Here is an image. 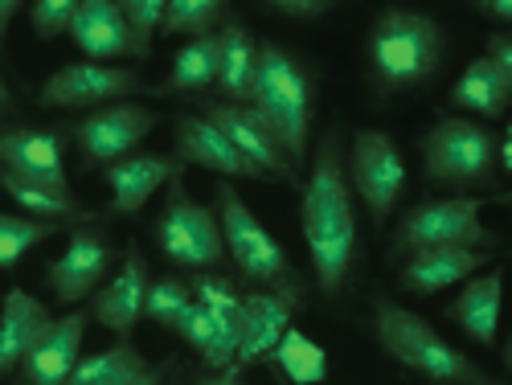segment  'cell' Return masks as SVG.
<instances>
[{"instance_id": "4316f807", "label": "cell", "mask_w": 512, "mask_h": 385, "mask_svg": "<svg viewBox=\"0 0 512 385\" xmlns=\"http://www.w3.org/2000/svg\"><path fill=\"white\" fill-rule=\"evenodd\" d=\"M0 189L13 197V205L33 222H62V226H87V222H99L103 213L99 209H87L74 193H54L46 185H33V181H21L13 173L0 168Z\"/></svg>"}, {"instance_id": "d590c367", "label": "cell", "mask_w": 512, "mask_h": 385, "mask_svg": "<svg viewBox=\"0 0 512 385\" xmlns=\"http://www.w3.org/2000/svg\"><path fill=\"white\" fill-rule=\"evenodd\" d=\"M78 13V0H33L29 5V25L37 41H54L70 33V21Z\"/></svg>"}, {"instance_id": "ba28073f", "label": "cell", "mask_w": 512, "mask_h": 385, "mask_svg": "<svg viewBox=\"0 0 512 385\" xmlns=\"http://www.w3.org/2000/svg\"><path fill=\"white\" fill-rule=\"evenodd\" d=\"M152 242L173 267L181 271H218L226 259L222 246V226H218V209L201 205L189 189L185 177L168 181L164 205L152 222Z\"/></svg>"}, {"instance_id": "ab89813d", "label": "cell", "mask_w": 512, "mask_h": 385, "mask_svg": "<svg viewBox=\"0 0 512 385\" xmlns=\"http://www.w3.org/2000/svg\"><path fill=\"white\" fill-rule=\"evenodd\" d=\"M480 17H492L496 25H508L512 21V0H476L472 5Z\"/></svg>"}, {"instance_id": "603a6c76", "label": "cell", "mask_w": 512, "mask_h": 385, "mask_svg": "<svg viewBox=\"0 0 512 385\" xmlns=\"http://www.w3.org/2000/svg\"><path fill=\"white\" fill-rule=\"evenodd\" d=\"M254 74H259V37L230 9L218 25V99L222 103H250Z\"/></svg>"}, {"instance_id": "484cf974", "label": "cell", "mask_w": 512, "mask_h": 385, "mask_svg": "<svg viewBox=\"0 0 512 385\" xmlns=\"http://www.w3.org/2000/svg\"><path fill=\"white\" fill-rule=\"evenodd\" d=\"M209 87H218V33L193 37L173 54V66L160 82H152L148 95L156 99H201Z\"/></svg>"}, {"instance_id": "b9f144b4", "label": "cell", "mask_w": 512, "mask_h": 385, "mask_svg": "<svg viewBox=\"0 0 512 385\" xmlns=\"http://www.w3.org/2000/svg\"><path fill=\"white\" fill-rule=\"evenodd\" d=\"M13 107H17V99H13V91H9L5 74H0V119H5V115H13Z\"/></svg>"}, {"instance_id": "e575fe53", "label": "cell", "mask_w": 512, "mask_h": 385, "mask_svg": "<svg viewBox=\"0 0 512 385\" xmlns=\"http://www.w3.org/2000/svg\"><path fill=\"white\" fill-rule=\"evenodd\" d=\"M119 13L132 33V50H136V66L152 62V41L160 37L164 25V0H119Z\"/></svg>"}, {"instance_id": "7c38bea8", "label": "cell", "mask_w": 512, "mask_h": 385, "mask_svg": "<svg viewBox=\"0 0 512 385\" xmlns=\"http://www.w3.org/2000/svg\"><path fill=\"white\" fill-rule=\"evenodd\" d=\"M193 103H197V115L218 127V132L234 144V152L259 168V173L271 185H287V189H300L304 185V177L291 168L279 136L271 132V123L259 111H254L250 103H222V99H209V95H201Z\"/></svg>"}, {"instance_id": "277c9868", "label": "cell", "mask_w": 512, "mask_h": 385, "mask_svg": "<svg viewBox=\"0 0 512 385\" xmlns=\"http://www.w3.org/2000/svg\"><path fill=\"white\" fill-rule=\"evenodd\" d=\"M373 340L390 361L418 373L426 385H500L488 369L459 353L431 320L402 308L390 295H373Z\"/></svg>"}, {"instance_id": "83f0119b", "label": "cell", "mask_w": 512, "mask_h": 385, "mask_svg": "<svg viewBox=\"0 0 512 385\" xmlns=\"http://www.w3.org/2000/svg\"><path fill=\"white\" fill-rule=\"evenodd\" d=\"M185 345L197 353V361L209 369V373H222V369H230L234 365V353H238V332L226 324V320H218L213 312H205L201 304H193L181 320H177V328H173Z\"/></svg>"}, {"instance_id": "ffe728a7", "label": "cell", "mask_w": 512, "mask_h": 385, "mask_svg": "<svg viewBox=\"0 0 512 385\" xmlns=\"http://www.w3.org/2000/svg\"><path fill=\"white\" fill-rule=\"evenodd\" d=\"M291 316H295V304L283 299L279 291H263V287L242 291V328H238L234 369H250V365L271 361L275 345L291 328Z\"/></svg>"}, {"instance_id": "f35d334b", "label": "cell", "mask_w": 512, "mask_h": 385, "mask_svg": "<svg viewBox=\"0 0 512 385\" xmlns=\"http://www.w3.org/2000/svg\"><path fill=\"white\" fill-rule=\"evenodd\" d=\"M173 369H177V361H160V365H148V369H140L136 377H127L119 385H164Z\"/></svg>"}, {"instance_id": "7a4b0ae2", "label": "cell", "mask_w": 512, "mask_h": 385, "mask_svg": "<svg viewBox=\"0 0 512 385\" xmlns=\"http://www.w3.org/2000/svg\"><path fill=\"white\" fill-rule=\"evenodd\" d=\"M365 54L377 95H402L439 74L447 58V37L426 9L386 5L369 25Z\"/></svg>"}, {"instance_id": "9c48e42d", "label": "cell", "mask_w": 512, "mask_h": 385, "mask_svg": "<svg viewBox=\"0 0 512 385\" xmlns=\"http://www.w3.org/2000/svg\"><path fill=\"white\" fill-rule=\"evenodd\" d=\"M156 123L160 115L152 107L127 99V103H111L78 119H66L62 132H66V144H74L78 152L82 173H99V168H111L115 160L140 152V144L156 132Z\"/></svg>"}, {"instance_id": "3957f363", "label": "cell", "mask_w": 512, "mask_h": 385, "mask_svg": "<svg viewBox=\"0 0 512 385\" xmlns=\"http://www.w3.org/2000/svg\"><path fill=\"white\" fill-rule=\"evenodd\" d=\"M250 107L279 136L295 173L312 156V115H316V70L279 41H259V74H254Z\"/></svg>"}, {"instance_id": "f1b7e54d", "label": "cell", "mask_w": 512, "mask_h": 385, "mask_svg": "<svg viewBox=\"0 0 512 385\" xmlns=\"http://www.w3.org/2000/svg\"><path fill=\"white\" fill-rule=\"evenodd\" d=\"M271 361L287 377V385H324L328 381V349L320 345V340L304 336L295 324L283 332Z\"/></svg>"}, {"instance_id": "8992f818", "label": "cell", "mask_w": 512, "mask_h": 385, "mask_svg": "<svg viewBox=\"0 0 512 385\" xmlns=\"http://www.w3.org/2000/svg\"><path fill=\"white\" fill-rule=\"evenodd\" d=\"M213 209H218L226 259L238 267V275L254 287H263V291H279L283 299H291V304L300 308L308 299V279L295 271L283 242L259 222V213L242 201L234 181H222L218 189H213Z\"/></svg>"}, {"instance_id": "60d3db41", "label": "cell", "mask_w": 512, "mask_h": 385, "mask_svg": "<svg viewBox=\"0 0 512 385\" xmlns=\"http://www.w3.org/2000/svg\"><path fill=\"white\" fill-rule=\"evenodd\" d=\"M17 13H21V0H0V54L9 46V29H13Z\"/></svg>"}, {"instance_id": "74e56055", "label": "cell", "mask_w": 512, "mask_h": 385, "mask_svg": "<svg viewBox=\"0 0 512 385\" xmlns=\"http://www.w3.org/2000/svg\"><path fill=\"white\" fill-rule=\"evenodd\" d=\"M185 385H242V381H238V369L230 365V369H222V373L193 369V373H185Z\"/></svg>"}, {"instance_id": "1f68e13d", "label": "cell", "mask_w": 512, "mask_h": 385, "mask_svg": "<svg viewBox=\"0 0 512 385\" xmlns=\"http://www.w3.org/2000/svg\"><path fill=\"white\" fill-rule=\"evenodd\" d=\"M230 5L222 0H164V25H160V37H209L218 33V25L226 21Z\"/></svg>"}, {"instance_id": "30bf717a", "label": "cell", "mask_w": 512, "mask_h": 385, "mask_svg": "<svg viewBox=\"0 0 512 385\" xmlns=\"http://www.w3.org/2000/svg\"><path fill=\"white\" fill-rule=\"evenodd\" d=\"M345 173H349L353 197L369 213V222L386 226L394 218L398 201L406 197V181H410L398 140L390 132H381V127H357L353 148L345 156Z\"/></svg>"}, {"instance_id": "e0dca14e", "label": "cell", "mask_w": 512, "mask_h": 385, "mask_svg": "<svg viewBox=\"0 0 512 385\" xmlns=\"http://www.w3.org/2000/svg\"><path fill=\"white\" fill-rule=\"evenodd\" d=\"M173 144H177V160L189 168H205L213 177H226V181H259V185H271L259 168L250 160H242L234 152V144L213 127L209 119H201L197 111H177L173 115Z\"/></svg>"}, {"instance_id": "5b68a950", "label": "cell", "mask_w": 512, "mask_h": 385, "mask_svg": "<svg viewBox=\"0 0 512 385\" xmlns=\"http://www.w3.org/2000/svg\"><path fill=\"white\" fill-rule=\"evenodd\" d=\"M496 148L500 136L488 123L439 111V123L418 140L422 177L431 189H447L451 197H484V189L500 185Z\"/></svg>"}, {"instance_id": "d4e9b609", "label": "cell", "mask_w": 512, "mask_h": 385, "mask_svg": "<svg viewBox=\"0 0 512 385\" xmlns=\"http://www.w3.org/2000/svg\"><path fill=\"white\" fill-rule=\"evenodd\" d=\"M508 99H512V74L484 54L476 62H467V70L455 78V87L447 95L455 111H467V119H488V123L504 119Z\"/></svg>"}, {"instance_id": "f546056e", "label": "cell", "mask_w": 512, "mask_h": 385, "mask_svg": "<svg viewBox=\"0 0 512 385\" xmlns=\"http://www.w3.org/2000/svg\"><path fill=\"white\" fill-rule=\"evenodd\" d=\"M140 369H148L144 353L132 345V340H115V345H107L91 357H78L66 385H119L127 377H136Z\"/></svg>"}, {"instance_id": "7bdbcfd3", "label": "cell", "mask_w": 512, "mask_h": 385, "mask_svg": "<svg viewBox=\"0 0 512 385\" xmlns=\"http://www.w3.org/2000/svg\"><path fill=\"white\" fill-rule=\"evenodd\" d=\"M164 385H185V369H173V373H168V381Z\"/></svg>"}, {"instance_id": "8d00e7d4", "label": "cell", "mask_w": 512, "mask_h": 385, "mask_svg": "<svg viewBox=\"0 0 512 385\" xmlns=\"http://www.w3.org/2000/svg\"><path fill=\"white\" fill-rule=\"evenodd\" d=\"M267 13L275 17H287V21H320L332 13L328 0H271Z\"/></svg>"}, {"instance_id": "5bb4252c", "label": "cell", "mask_w": 512, "mask_h": 385, "mask_svg": "<svg viewBox=\"0 0 512 385\" xmlns=\"http://www.w3.org/2000/svg\"><path fill=\"white\" fill-rule=\"evenodd\" d=\"M0 168L21 181L74 193L66 177V132L62 127H0Z\"/></svg>"}, {"instance_id": "52a82bcc", "label": "cell", "mask_w": 512, "mask_h": 385, "mask_svg": "<svg viewBox=\"0 0 512 385\" xmlns=\"http://www.w3.org/2000/svg\"><path fill=\"white\" fill-rule=\"evenodd\" d=\"M488 201L500 197H431L402 213V222L390 234V263H402L414 250H439V246H467V250H496L500 234L480 222Z\"/></svg>"}, {"instance_id": "ac0fdd59", "label": "cell", "mask_w": 512, "mask_h": 385, "mask_svg": "<svg viewBox=\"0 0 512 385\" xmlns=\"http://www.w3.org/2000/svg\"><path fill=\"white\" fill-rule=\"evenodd\" d=\"M87 312H66L46 324L33 340V349L21 361V385H66L78 357H82V340H87Z\"/></svg>"}, {"instance_id": "6da1fadb", "label": "cell", "mask_w": 512, "mask_h": 385, "mask_svg": "<svg viewBox=\"0 0 512 385\" xmlns=\"http://www.w3.org/2000/svg\"><path fill=\"white\" fill-rule=\"evenodd\" d=\"M308 181L300 185V230L312 259V275L324 299H336L349 287L353 267L361 259V226H357V197L345 173V140L340 127L316 140L308 156Z\"/></svg>"}, {"instance_id": "d6986e66", "label": "cell", "mask_w": 512, "mask_h": 385, "mask_svg": "<svg viewBox=\"0 0 512 385\" xmlns=\"http://www.w3.org/2000/svg\"><path fill=\"white\" fill-rule=\"evenodd\" d=\"M492 263V250H467V246H439V250H414L398 263V291L406 295H439L443 287L467 283Z\"/></svg>"}, {"instance_id": "7402d4cb", "label": "cell", "mask_w": 512, "mask_h": 385, "mask_svg": "<svg viewBox=\"0 0 512 385\" xmlns=\"http://www.w3.org/2000/svg\"><path fill=\"white\" fill-rule=\"evenodd\" d=\"M500 295H504V267H492L484 275H472L463 283V291L447 304V320L480 349L496 345V328H500Z\"/></svg>"}, {"instance_id": "2e32d148", "label": "cell", "mask_w": 512, "mask_h": 385, "mask_svg": "<svg viewBox=\"0 0 512 385\" xmlns=\"http://www.w3.org/2000/svg\"><path fill=\"white\" fill-rule=\"evenodd\" d=\"M103 177L111 189V201L103 213H111V218H140L152 193L168 189V181L185 177V164L168 152H132L115 160L111 168H103Z\"/></svg>"}, {"instance_id": "cb8c5ba5", "label": "cell", "mask_w": 512, "mask_h": 385, "mask_svg": "<svg viewBox=\"0 0 512 385\" xmlns=\"http://www.w3.org/2000/svg\"><path fill=\"white\" fill-rule=\"evenodd\" d=\"M50 320H54L50 308L41 304L37 295H29L21 287L5 291V299H0V381L21 369L25 353L33 349V340L46 332Z\"/></svg>"}, {"instance_id": "9a60e30c", "label": "cell", "mask_w": 512, "mask_h": 385, "mask_svg": "<svg viewBox=\"0 0 512 385\" xmlns=\"http://www.w3.org/2000/svg\"><path fill=\"white\" fill-rule=\"evenodd\" d=\"M148 283H152V271H148V259L140 254L136 242H127L123 250V263L119 271L91 295V320L103 324L115 340H132L136 324L144 320V299H148Z\"/></svg>"}, {"instance_id": "4fadbf2b", "label": "cell", "mask_w": 512, "mask_h": 385, "mask_svg": "<svg viewBox=\"0 0 512 385\" xmlns=\"http://www.w3.org/2000/svg\"><path fill=\"white\" fill-rule=\"evenodd\" d=\"M111 263H115V246L107 242L99 222L74 226L70 238H66V250L54 263H46V287L54 295V304L78 308L82 299H91L107 283Z\"/></svg>"}, {"instance_id": "4dcf8cb0", "label": "cell", "mask_w": 512, "mask_h": 385, "mask_svg": "<svg viewBox=\"0 0 512 385\" xmlns=\"http://www.w3.org/2000/svg\"><path fill=\"white\" fill-rule=\"evenodd\" d=\"M74 226L62 222H33L25 213H5L0 209V271H13L25 254L41 242H50L58 234H70Z\"/></svg>"}, {"instance_id": "44dd1931", "label": "cell", "mask_w": 512, "mask_h": 385, "mask_svg": "<svg viewBox=\"0 0 512 385\" xmlns=\"http://www.w3.org/2000/svg\"><path fill=\"white\" fill-rule=\"evenodd\" d=\"M70 41L87 62L119 66V58H132V33L119 13V0H78V13L70 21Z\"/></svg>"}, {"instance_id": "836d02e7", "label": "cell", "mask_w": 512, "mask_h": 385, "mask_svg": "<svg viewBox=\"0 0 512 385\" xmlns=\"http://www.w3.org/2000/svg\"><path fill=\"white\" fill-rule=\"evenodd\" d=\"M193 308V287L185 275H160L148 283V299H144V316L156 324V328H168L173 332L177 320Z\"/></svg>"}, {"instance_id": "d6a6232c", "label": "cell", "mask_w": 512, "mask_h": 385, "mask_svg": "<svg viewBox=\"0 0 512 385\" xmlns=\"http://www.w3.org/2000/svg\"><path fill=\"white\" fill-rule=\"evenodd\" d=\"M189 287H193V304H201L205 312L226 320L234 332L242 328V287L230 275H222V271H193Z\"/></svg>"}, {"instance_id": "8fae6325", "label": "cell", "mask_w": 512, "mask_h": 385, "mask_svg": "<svg viewBox=\"0 0 512 385\" xmlns=\"http://www.w3.org/2000/svg\"><path fill=\"white\" fill-rule=\"evenodd\" d=\"M132 95H148L140 66H103V62H66L37 87L33 103L41 111H99L111 103H127Z\"/></svg>"}]
</instances>
